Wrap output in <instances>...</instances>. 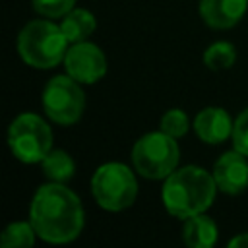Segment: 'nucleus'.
Returning <instances> with one entry per match:
<instances>
[{
  "instance_id": "obj_8",
  "label": "nucleus",
  "mask_w": 248,
  "mask_h": 248,
  "mask_svg": "<svg viewBox=\"0 0 248 248\" xmlns=\"http://www.w3.org/2000/svg\"><path fill=\"white\" fill-rule=\"evenodd\" d=\"M64 66L68 76L79 83H95L107 72V58L103 50L87 41L72 43L64 56Z\"/></svg>"
},
{
  "instance_id": "obj_11",
  "label": "nucleus",
  "mask_w": 248,
  "mask_h": 248,
  "mask_svg": "<svg viewBox=\"0 0 248 248\" xmlns=\"http://www.w3.org/2000/svg\"><path fill=\"white\" fill-rule=\"evenodd\" d=\"M248 0H200V16L213 29H229L246 14Z\"/></svg>"
},
{
  "instance_id": "obj_19",
  "label": "nucleus",
  "mask_w": 248,
  "mask_h": 248,
  "mask_svg": "<svg viewBox=\"0 0 248 248\" xmlns=\"http://www.w3.org/2000/svg\"><path fill=\"white\" fill-rule=\"evenodd\" d=\"M232 145L248 157V108H244L232 126Z\"/></svg>"
},
{
  "instance_id": "obj_2",
  "label": "nucleus",
  "mask_w": 248,
  "mask_h": 248,
  "mask_svg": "<svg viewBox=\"0 0 248 248\" xmlns=\"http://www.w3.org/2000/svg\"><path fill=\"white\" fill-rule=\"evenodd\" d=\"M217 190L219 188L213 174H209L202 167L188 165L172 170L165 178L161 200L170 215L188 219L192 215L203 213L211 205Z\"/></svg>"
},
{
  "instance_id": "obj_6",
  "label": "nucleus",
  "mask_w": 248,
  "mask_h": 248,
  "mask_svg": "<svg viewBox=\"0 0 248 248\" xmlns=\"http://www.w3.org/2000/svg\"><path fill=\"white\" fill-rule=\"evenodd\" d=\"M8 145L21 163H41L52 149V130L39 114L23 112L8 128Z\"/></svg>"
},
{
  "instance_id": "obj_20",
  "label": "nucleus",
  "mask_w": 248,
  "mask_h": 248,
  "mask_svg": "<svg viewBox=\"0 0 248 248\" xmlns=\"http://www.w3.org/2000/svg\"><path fill=\"white\" fill-rule=\"evenodd\" d=\"M229 246L232 248H248V232H240L238 236H234V238H231L229 240Z\"/></svg>"
},
{
  "instance_id": "obj_18",
  "label": "nucleus",
  "mask_w": 248,
  "mask_h": 248,
  "mask_svg": "<svg viewBox=\"0 0 248 248\" xmlns=\"http://www.w3.org/2000/svg\"><path fill=\"white\" fill-rule=\"evenodd\" d=\"M74 4L76 0H31L33 10L48 19H58L66 16L74 8Z\"/></svg>"
},
{
  "instance_id": "obj_10",
  "label": "nucleus",
  "mask_w": 248,
  "mask_h": 248,
  "mask_svg": "<svg viewBox=\"0 0 248 248\" xmlns=\"http://www.w3.org/2000/svg\"><path fill=\"white\" fill-rule=\"evenodd\" d=\"M234 122L231 120L229 112L219 107H207L196 114L194 130L198 138L205 143H223L232 136Z\"/></svg>"
},
{
  "instance_id": "obj_5",
  "label": "nucleus",
  "mask_w": 248,
  "mask_h": 248,
  "mask_svg": "<svg viewBox=\"0 0 248 248\" xmlns=\"http://www.w3.org/2000/svg\"><path fill=\"white\" fill-rule=\"evenodd\" d=\"M91 194L103 209L122 211L136 202V174L122 163H105L91 178Z\"/></svg>"
},
{
  "instance_id": "obj_14",
  "label": "nucleus",
  "mask_w": 248,
  "mask_h": 248,
  "mask_svg": "<svg viewBox=\"0 0 248 248\" xmlns=\"http://www.w3.org/2000/svg\"><path fill=\"white\" fill-rule=\"evenodd\" d=\"M41 167L45 176L50 178L52 182H68L76 170L74 159L62 149H50L41 161Z\"/></svg>"
},
{
  "instance_id": "obj_7",
  "label": "nucleus",
  "mask_w": 248,
  "mask_h": 248,
  "mask_svg": "<svg viewBox=\"0 0 248 248\" xmlns=\"http://www.w3.org/2000/svg\"><path fill=\"white\" fill-rule=\"evenodd\" d=\"M85 108V95L72 76H54L43 91V110L46 116L62 126L78 122Z\"/></svg>"
},
{
  "instance_id": "obj_15",
  "label": "nucleus",
  "mask_w": 248,
  "mask_h": 248,
  "mask_svg": "<svg viewBox=\"0 0 248 248\" xmlns=\"http://www.w3.org/2000/svg\"><path fill=\"white\" fill-rule=\"evenodd\" d=\"M236 60V50L231 43L227 41H217V43H211L205 52H203V62L209 70H227L234 64Z\"/></svg>"
},
{
  "instance_id": "obj_9",
  "label": "nucleus",
  "mask_w": 248,
  "mask_h": 248,
  "mask_svg": "<svg viewBox=\"0 0 248 248\" xmlns=\"http://www.w3.org/2000/svg\"><path fill=\"white\" fill-rule=\"evenodd\" d=\"M213 178L221 192L240 194L248 188V157L238 149L223 153L213 167Z\"/></svg>"
},
{
  "instance_id": "obj_16",
  "label": "nucleus",
  "mask_w": 248,
  "mask_h": 248,
  "mask_svg": "<svg viewBox=\"0 0 248 248\" xmlns=\"http://www.w3.org/2000/svg\"><path fill=\"white\" fill-rule=\"evenodd\" d=\"M35 236L37 231L35 227L25 221H17V223H10L0 236V246L4 248H12V246H33L35 244Z\"/></svg>"
},
{
  "instance_id": "obj_4",
  "label": "nucleus",
  "mask_w": 248,
  "mask_h": 248,
  "mask_svg": "<svg viewBox=\"0 0 248 248\" xmlns=\"http://www.w3.org/2000/svg\"><path fill=\"white\" fill-rule=\"evenodd\" d=\"M178 159L180 149L176 145V138L165 134L163 130L141 136L132 147V163L136 172L149 180L167 178L172 170H176Z\"/></svg>"
},
{
  "instance_id": "obj_1",
  "label": "nucleus",
  "mask_w": 248,
  "mask_h": 248,
  "mask_svg": "<svg viewBox=\"0 0 248 248\" xmlns=\"http://www.w3.org/2000/svg\"><path fill=\"white\" fill-rule=\"evenodd\" d=\"M29 221L39 238L52 244H64L79 236L85 215L78 194L64 186V182H48L35 192L29 207Z\"/></svg>"
},
{
  "instance_id": "obj_13",
  "label": "nucleus",
  "mask_w": 248,
  "mask_h": 248,
  "mask_svg": "<svg viewBox=\"0 0 248 248\" xmlns=\"http://www.w3.org/2000/svg\"><path fill=\"white\" fill-rule=\"evenodd\" d=\"M60 29L66 35L68 43H79L85 41L97 27L95 16L85 8H72L66 16L60 17Z\"/></svg>"
},
{
  "instance_id": "obj_12",
  "label": "nucleus",
  "mask_w": 248,
  "mask_h": 248,
  "mask_svg": "<svg viewBox=\"0 0 248 248\" xmlns=\"http://www.w3.org/2000/svg\"><path fill=\"white\" fill-rule=\"evenodd\" d=\"M184 229H182V238L188 246L192 248H209L217 240V225L211 217L198 213L188 219H184Z\"/></svg>"
},
{
  "instance_id": "obj_3",
  "label": "nucleus",
  "mask_w": 248,
  "mask_h": 248,
  "mask_svg": "<svg viewBox=\"0 0 248 248\" xmlns=\"http://www.w3.org/2000/svg\"><path fill=\"white\" fill-rule=\"evenodd\" d=\"M68 39L60 25L48 19L29 21L17 35V52L27 66L46 70L64 62L68 52Z\"/></svg>"
},
{
  "instance_id": "obj_17",
  "label": "nucleus",
  "mask_w": 248,
  "mask_h": 248,
  "mask_svg": "<svg viewBox=\"0 0 248 248\" xmlns=\"http://www.w3.org/2000/svg\"><path fill=\"white\" fill-rule=\"evenodd\" d=\"M188 114L180 108H170L161 118V130L172 138H182L188 132Z\"/></svg>"
}]
</instances>
